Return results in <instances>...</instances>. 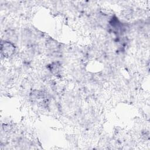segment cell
Here are the masks:
<instances>
[{
    "mask_svg": "<svg viewBox=\"0 0 150 150\" xmlns=\"http://www.w3.org/2000/svg\"><path fill=\"white\" fill-rule=\"evenodd\" d=\"M15 46L9 42H4L1 43V53L4 57H9L14 52Z\"/></svg>",
    "mask_w": 150,
    "mask_h": 150,
    "instance_id": "1",
    "label": "cell"
}]
</instances>
